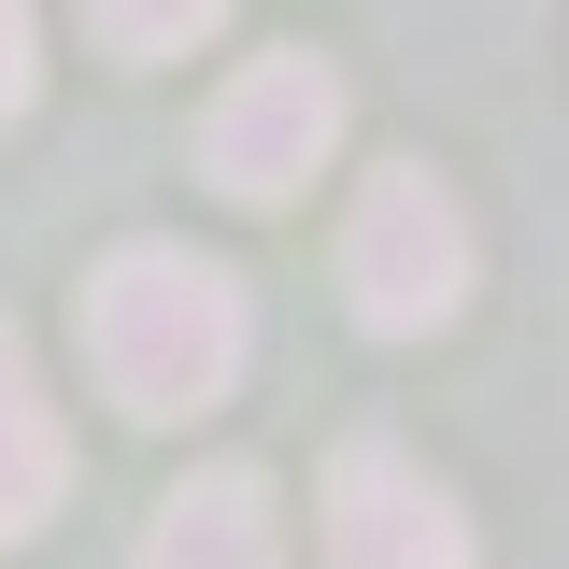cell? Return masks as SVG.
Listing matches in <instances>:
<instances>
[{
	"label": "cell",
	"mask_w": 569,
	"mask_h": 569,
	"mask_svg": "<svg viewBox=\"0 0 569 569\" xmlns=\"http://www.w3.org/2000/svg\"><path fill=\"white\" fill-rule=\"evenodd\" d=\"M328 569H470V512L399 441H342L328 470Z\"/></svg>",
	"instance_id": "277c9868"
},
{
	"label": "cell",
	"mask_w": 569,
	"mask_h": 569,
	"mask_svg": "<svg viewBox=\"0 0 569 569\" xmlns=\"http://www.w3.org/2000/svg\"><path fill=\"white\" fill-rule=\"evenodd\" d=\"M228 0H86V29H100V58H186Z\"/></svg>",
	"instance_id": "52a82bcc"
},
{
	"label": "cell",
	"mask_w": 569,
	"mask_h": 569,
	"mask_svg": "<svg viewBox=\"0 0 569 569\" xmlns=\"http://www.w3.org/2000/svg\"><path fill=\"white\" fill-rule=\"evenodd\" d=\"M29 114V0H0V129Z\"/></svg>",
	"instance_id": "ba28073f"
},
{
	"label": "cell",
	"mask_w": 569,
	"mask_h": 569,
	"mask_svg": "<svg viewBox=\"0 0 569 569\" xmlns=\"http://www.w3.org/2000/svg\"><path fill=\"white\" fill-rule=\"evenodd\" d=\"M58 485H71V427L43 399V370L14 356V328H0V556L58 512Z\"/></svg>",
	"instance_id": "8992f818"
},
{
	"label": "cell",
	"mask_w": 569,
	"mask_h": 569,
	"mask_svg": "<svg viewBox=\"0 0 569 569\" xmlns=\"http://www.w3.org/2000/svg\"><path fill=\"white\" fill-rule=\"evenodd\" d=\"M328 157H342V71L328 58H257V71H228V100L200 114V171L228 200H299Z\"/></svg>",
	"instance_id": "3957f363"
},
{
	"label": "cell",
	"mask_w": 569,
	"mask_h": 569,
	"mask_svg": "<svg viewBox=\"0 0 569 569\" xmlns=\"http://www.w3.org/2000/svg\"><path fill=\"white\" fill-rule=\"evenodd\" d=\"M242 342H257L242 284L213 271V257H186V242H114V257L86 271V370H100L114 413H142V427L213 413V399L242 385Z\"/></svg>",
	"instance_id": "6da1fadb"
},
{
	"label": "cell",
	"mask_w": 569,
	"mask_h": 569,
	"mask_svg": "<svg viewBox=\"0 0 569 569\" xmlns=\"http://www.w3.org/2000/svg\"><path fill=\"white\" fill-rule=\"evenodd\" d=\"M342 299H356V328H385V342L441 328L470 299V213L441 200L427 171H370L356 213H342Z\"/></svg>",
	"instance_id": "7a4b0ae2"
},
{
	"label": "cell",
	"mask_w": 569,
	"mask_h": 569,
	"mask_svg": "<svg viewBox=\"0 0 569 569\" xmlns=\"http://www.w3.org/2000/svg\"><path fill=\"white\" fill-rule=\"evenodd\" d=\"M142 569H284V512L257 470H200V485L157 498L142 527Z\"/></svg>",
	"instance_id": "5b68a950"
}]
</instances>
